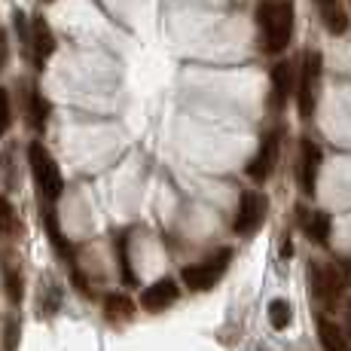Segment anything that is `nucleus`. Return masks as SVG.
<instances>
[{"mask_svg":"<svg viewBox=\"0 0 351 351\" xmlns=\"http://www.w3.org/2000/svg\"><path fill=\"white\" fill-rule=\"evenodd\" d=\"M318 86H321V52H306L300 67V83H296V104H300L302 119H312L315 104H318Z\"/></svg>","mask_w":351,"mask_h":351,"instance_id":"nucleus-4","label":"nucleus"},{"mask_svg":"<svg viewBox=\"0 0 351 351\" xmlns=\"http://www.w3.org/2000/svg\"><path fill=\"white\" fill-rule=\"evenodd\" d=\"M178 296H180L178 281L159 278V281H153V285L147 287L144 293H141V306H144L147 312L159 315V312H165V308H171L174 302H178Z\"/></svg>","mask_w":351,"mask_h":351,"instance_id":"nucleus-9","label":"nucleus"},{"mask_svg":"<svg viewBox=\"0 0 351 351\" xmlns=\"http://www.w3.org/2000/svg\"><path fill=\"white\" fill-rule=\"evenodd\" d=\"M318 6L321 19H324V28L330 34H346L348 31V12L342 6V0H315Z\"/></svg>","mask_w":351,"mask_h":351,"instance_id":"nucleus-14","label":"nucleus"},{"mask_svg":"<svg viewBox=\"0 0 351 351\" xmlns=\"http://www.w3.org/2000/svg\"><path fill=\"white\" fill-rule=\"evenodd\" d=\"M6 62V43H3V37H0V67H3Z\"/></svg>","mask_w":351,"mask_h":351,"instance_id":"nucleus-24","label":"nucleus"},{"mask_svg":"<svg viewBox=\"0 0 351 351\" xmlns=\"http://www.w3.org/2000/svg\"><path fill=\"white\" fill-rule=\"evenodd\" d=\"M28 49H31V62L43 71L46 62L52 58V52H56V37H52V28L46 25V19L43 16H37L31 22V31H28Z\"/></svg>","mask_w":351,"mask_h":351,"instance_id":"nucleus-8","label":"nucleus"},{"mask_svg":"<svg viewBox=\"0 0 351 351\" xmlns=\"http://www.w3.org/2000/svg\"><path fill=\"white\" fill-rule=\"evenodd\" d=\"M104 318L110 324H128L134 318V302L125 293H110L104 300Z\"/></svg>","mask_w":351,"mask_h":351,"instance_id":"nucleus-16","label":"nucleus"},{"mask_svg":"<svg viewBox=\"0 0 351 351\" xmlns=\"http://www.w3.org/2000/svg\"><path fill=\"white\" fill-rule=\"evenodd\" d=\"M296 83H300V77H296V71L290 62H281V64L272 67V107L275 110H281V107L287 104V98L293 95Z\"/></svg>","mask_w":351,"mask_h":351,"instance_id":"nucleus-11","label":"nucleus"},{"mask_svg":"<svg viewBox=\"0 0 351 351\" xmlns=\"http://www.w3.org/2000/svg\"><path fill=\"white\" fill-rule=\"evenodd\" d=\"M3 346H6V351H16V346H19V318H10V321H6Z\"/></svg>","mask_w":351,"mask_h":351,"instance_id":"nucleus-22","label":"nucleus"},{"mask_svg":"<svg viewBox=\"0 0 351 351\" xmlns=\"http://www.w3.org/2000/svg\"><path fill=\"white\" fill-rule=\"evenodd\" d=\"M318 339H321V346L324 351H351V339H348V333L339 327V324H333L330 318H318Z\"/></svg>","mask_w":351,"mask_h":351,"instance_id":"nucleus-15","label":"nucleus"},{"mask_svg":"<svg viewBox=\"0 0 351 351\" xmlns=\"http://www.w3.org/2000/svg\"><path fill=\"white\" fill-rule=\"evenodd\" d=\"M300 226L315 245H327L330 241V214L327 211H300Z\"/></svg>","mask_w":351,"mask_h":351,"instance_id":"nucleus-12","label":"nucleus"},{"mask_svg":"<svg viewBox=\"0 0 351 351\" xmlns=\"http://www.w3.org/2000/svg\"><path fill=\"white\" fill-rule=\"evenodd\" d=\"M12 125V104H10V92L0 89V138L10 132Z\"/></svg>","mask_w":351,"mask_h":351,"instance_id":"nucleus-21","label":"nucleus"},{"mask_svg":"<svg viewBox=\"0 0 351 351\" xmlns=\"http://www.w3.org/2000/svg\"><path fill=\"white\" fill-rule=\"evenodd\" d=\"M266 211H269V202L263 193H256V190L241 193L239 211H235V220H232L235 235H254L263 226V220H266Z\"/></svg>","mask_w":351,"mask_h":351,"instance_id":"nucleus-6","label":"nucleus"},{"mask_svg":"<svg viewBox=\"0 0 351 351\" xmlns=\"http://www.w3.org/2000/svg\"><path fill=\"white\" fill-rule=\"evenodd\" d=\"M308 285H312L315 300H321L324 306H333L346 290V272L336 263H312L308 266Z\"/></svg>","mask_w":351,"mask_h":351,"instance_id":"nucleus-5","label":"nucleus"},{"mask_svg":"<svg viewBox=\"0 0 351 351\" xmlns=\"http://www.w3.org/2000/svg\"><path fill=\"white\" fill-rule=\"evenodd\" d=\"M28 165H31L34 186L40 193V205H56L64 193V180H62V171H58V162L52 159V153L46 150L43 141H31Z\"/></svg>","mask_w":351,"mask_h":351,"instance_id":"nucleus-2","label":"nucleus"},{"mask_svg":"<svg viewBox=\"0 0 351 351\" xmlns=\"http://www.w3.org/2000/svg\"><path fill=\"white\" fill-rule=\"evenodd\" d=\"M321 147L315 141H302L300 147V186L306 195H315L318 186V171H321Z\"/></svg>","mask_w":351,"mask_h":351,"instance_id":"nucleus-10","label":"nucleus"},{"mask_svg":"<svg viewBox=\"0 0 351 351\" xmlns=\"http://www.w3.org/2000/svg\"><path fill=\"white\" fill-rule=\"evenodd\" d=\"M46 119H49V101L43 98V92H37V86H31L28 92V123L37 128H46Z\"/></svg>","mask_w":351,"mask_h":351,"instance_id":"nucleus-17","label":"nucleus"},{"mask_svg":"<svg viewBox=\"0 0 351 351\" xmlns=\"http://www.w3.org/2000/svg\"><path fill=\"white\" fill-rule=\"evenodd\" d=\"M290 321H293V308H290L287 300H272L269 302V324L275 330H287Z\"/></svg>","mask_w":351,"mask_h":351,"instance_id":"nucleus-18","label":"nucleus"},{"mask_svg":"<svg viewBox=\"0 0 351 351\" xmlns=\"http://www.w3.org/2000/svg\"><path fill=\"white\" fill-rule=\"evenodd\" d=\"M117 254H119V272H123L125 285H134V272H132V260H128V235L117 239Z\"/></svg>","mask_w":351,"mask_h":351,"instance_id":"nucleus-19","label":"nucleus"},{"mask_svg":"<svg viewBox=\"0 0 351 351\" xmlns=\"http://www.w3.org/2000/svg\"><path fill=\"white\" fill-rule=\"evenodd\" d=\"M278 150H281V132H266L263 134L254 159L247 162V178H251L254 184L269 180V174L275 171V162H278Z\"/></svg>","mask_w":351,"mask_h":351,"instance_id":"nucleus-7","label":"nucleus"},{"mask_svg":"<svg viewBox=\"0 0 351 351\" xmlns=\"http://www.w3.org/2000/svg\"><path fill=\"white\" fill-rule=\"evenodd\" d=\"M348 333V339H351V300H346V327H342Z\"/></svg>","mask_w":351,"mask_h":351,"instance_id":"nucleus-23","label":"nucleus"},{"mask_svg":"<svg viewBox=\"0 0 351 351\" xmlns=\"http://www.w3.org/2000/svg\"><path fill=\"white\" fill-rule=\"evenodd\" d=\"M16 229H19L16 211H12V205L0 195V235H16Z\"/></svg>","mask_w":351,"mask_h":351,"instance_id":"nucleus-20","label":"nucleus"},{"mask_svg":"<svg viewBox=\"0 0 351 351\" xmlns=\"http://www.w3.org/2000/svg\"><path fill=\"white\" fill-rule=\"evenodd\" d=\"M0 269H3V281H6V296H10L12 306H19L25 296V285H22V266L12 254L0 256Z\"/></svg>","mask_w":351,"mask_h":351,"instance_id":"nucleus-13","label":"nucleus"},{"mask_svg":"<svg viewBox=\"0 0 351 351\" xmlns=\"http://www.w3.org/2000/svg\"><path fill=\"white\" fill-rule=\"evenodd\" d=\"M260 25V46L266 52H285L293 34V3L290 0H260L256 6Z\"/></svg>","mask_w":351,"mask_h":351,"instance_id":"nucleus-1","label":"nucleus"},{"mask_svg":"<svg viewBox=\"0 0 351 351\" xmlns=\"http://www.w3.org/2000/svg\"><path fill=\"white\" fill-rule=\"evenodd\" d=\"M229 263H232V247H220V251H214L211 256H205L202 263L186 266L184 272H180V281H184L193 293H205V290H211L226 275Z\"/></svg>","mask_w":351,"mask_h":351,"instance_id":"nucleus-3","label":"nucleus"}]
</instances>
